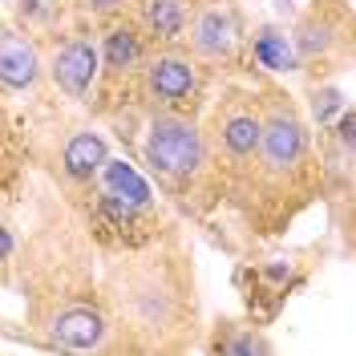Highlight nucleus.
Listing matches in <instances>:
<instances>
[{"mask_svg":"<svg viewBox=\"0 0 356 356\" xmlns=\"http://www.w3.org/2000/svg\"><path fill=\"white\" fill-rule=\"evenodd\" d=\"M102 166H106V142L97 134H77L65 146V170L73 178H89Z\"/></svg>","mask_w":356,"mask_h":356,"instance_id":"9","label":"nucleus"},{"mask_svg":"<svg viewBox=\"0 0 356 356\" xmlns=\"http://www.w3.org/2000/svg\"><path fill=\"white\" fill-rule=\"evenodd\" d=\"M0 77H4V86L8 89H24V86H33V77H37V53H33V44L21 41L17 33H4Z\"/></svg>","mask_w":356,"mask_h":356,"instance_id":"7","label":"nucleus"},{"mask_svg":"<svg viewBox=\"0 0 356 356\" xmlns=\"http://www.w3.org/2000/svg\"><path fill=\"white\" fill-rule=\"evenodd\" d=\"M138 57H142V41L134 37L130 29H118V33L106 37V61H110V69H130V65H138Z\"/></svg>","mask_w":356,"mask_h":356,"instance_id":"12","label":"nucleus"},{"mask_svg":"<svg viewBox=\"0 0 356 356\" xmlns=\"http://www.w3.org/2000/svg\"><path fill=\"white\" fill-rule=\"evenodd\" d=\"M191 44L199 49L202 57H227L231 44H235V24L227 13H202L195 21V33H191Z\"/></svg>","mask_w":356,"mask_h":356,"instance_id":"8","label":"nucleus"},{"mask_svg":"<svg viewBox=\"0 0 356 356\" xmlns=\"http://www.w3.org/2000/svg\"><path fill=\"white\" fill-rule=\"evenodd\" d=\"M219 142L227 146V154H235V158L255 154V146H264V122L247 110L227 113L219 122Z\"/></svg>","mask_w":356,"mask_h":356,"instance_id":"6","label":"nucleus"},{"mask_svg":"<svg viewBox=\"0 0 356 356\" xmlns=\"http://www.w3.org/2000/svg\"><path fill=\"white\" fill-rule=\"evenodd\" d=\"M336 110H340V93H336V89H324V93H316V118H320V122H328Z\"/></svg>","mask_w":356,"mask_h":356,"instance_id":"14","label":"nucleus"},{"mask_svg":"<svg viewBox=\"0 0 356 356\" xmlns=\"http://www.w3.org/2000/svg\"><path fill=\"white\" fill-rule=\"evenodd\" d=\"M106 186H110L113 195H122V199H130L134 207H146L150 202V186L142 182V175L126 166V162H106Z\"/></svg>","mask_w":356,"mask_h":356,"instance_id":"10","label":"nucleus"},{"mask_svg":"<svg viewBox=\"0 0 356 356\" xmlns=\"http://www.w3.org/2000/svg\"><path fill=\"white\" fill-rule=\"evenodd\" d=\"M300 154H304V126L296 122L291 110L275 106L271 118L264 122V158H267V166L288 170V166L300 162Z\"/></svg>","mask_w":356,"mask_h":356,"instance_id":"2","label":"nucleus"},{"mask_svg":"<svg viewBox=\"0 0 356 356\" xmlns=\"http://www.w3.org/2000/svg\"><path fill=\"white\" fill-rule=\"evenodd\" d=\"M93 73H97V53H93V44L86 41H73L65 44L57 57H53V81L73 93V97H81L93 81Z\"/></svg>","mask_w":356,"mask_h":356,"instance_id":"3","label":"nucleus"},{"mask_svg":"<svg viewBox=\"0 0 356 356\" xmlns=\"http://www.w3.org/2000/svg\"><path fill=\"white\" fill-rule=\"evenodd\" d=\"M146 86H150V93L162 106H178L195 89V69L186 65V61H178V57H158L146 69Z\"/></svg>","mask_w":356,"mask_h":356,"instance_id":"4","label":"nucleus"},{"mask_svg":"<svg viewBox=\"0 0 356 356\" xmlns=\"http://www.w3.org/2000/svg\"><path fill=\"white\" fill-rule=\"evenodd\" d=\"M255 61H259L264 69L288 73V69H296V49L288 44V37H280V33L264 29V33L255 37Z\"/></svg>","mask_w":356,"mask_h":356,"instance_id":"11","label":"nucleus"},{"mask_svg":"<svg viewBox=\"0 0 356 356\" xmlns=\"http://www.w3.org/2000/svg\"><path fill=\"white\" fill-rule=\"evenodd\" d=\"M146 24L154 29L158 37H178V29H182V4L178 0H154L146 8Z\"/></svg>","mask_w":356,"mask_h":356,"instance_id":"13","label":"nucleus"},{"mask_svg":"<svg viewBox=\"0 0 356 356\" xmlns=\"http://www.w3.org/2000/svg\"><path fill=\"white\" fill-rule=\"evenodd\" d=\"M86 4H89V8H97V13H113L122 0H86Z\"/></svg>","mask_w":356,"mask_h":356,"instance_id":"16","label":"nucleus"},{"mask_svg":"<svg viewBox=\"0 0 356 356\" xmlns=\"http://www.w3.org/2000/svg\"><path fill=\"white\" fill-rule=\"evenodd\" d=\"M340 138H344L348 146H356V113H348V118L340 122Z\"/></svg>","mask_w":356,"mask_h":356,"instance_id":"15","label":"nucleus"},{"mask_svg":"<svg viewBox=\"0 0 356 356\" xmlns=\"http://www.w3.org/2000/svg\"><path fill=\"white\" fill-rule=\"evenodd\" d=\"M146 162L162 178H191L202 162V138L182 118H154L146 138Z\"/></svg>","mask_w":356,"mask_h":356,"instance_id":"1","label":"nucleus"},{"mask_svg":"<svg viewBox=\"0 0 356 356\" xmlns=\"http://www.w3.org/2000/svg\"><path fill=\"white\" fill-rule=\"evenodd\" d=\"M102 332H106V324L93 308H65L53 320V336L65 348H93V344H102Z\"/></svg>","mask_w":356,"mask_h":356,"instance_id":"5","label":"nucleus"}]
</instances>
